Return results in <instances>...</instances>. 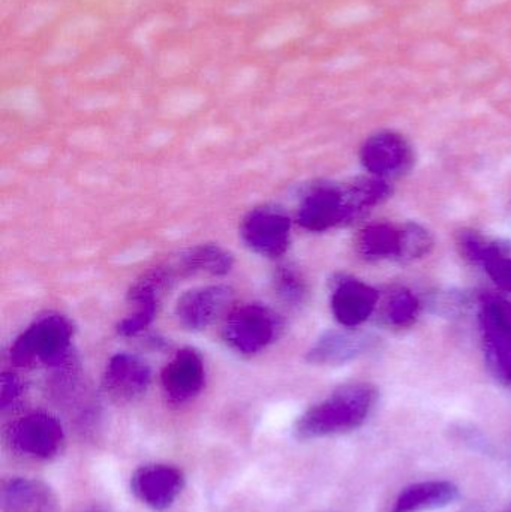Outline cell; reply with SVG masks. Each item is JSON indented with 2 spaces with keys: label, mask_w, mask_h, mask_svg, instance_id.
<instances>
[{
  "label": "cell",
  "mask_w": 511,
  "mask_h": 512,
  "mask_svg": "<svg viewBox=\"0 0 511 512\" xmlns=\"http://www.w3.org/2000/svg\"><path fill=\"white\" fill-rule=\"evenodd\" d=\"M21 384L15 375L11 373H5L2 376V382H0V405L2 409L8 408L9 405L15 402L20 397Z\"/></svg>",
  "instance_id": "cell-23"
},
{
  "label": "cell",
  "mask_w": 511,
  "mask_h": 512,
  "mask_svg": "<svg viewBox=\"0 0 511 512\" xmlns=\"http://www.w3.org/2000/svg\"><path fill=\"white\" fill-rule=\"evenodd\" d=\"M11 442L20 453L47 460L60 453L65 435L56 418L45 412H33L12 426Z\"/></svg>",
  "instance_id": "cell-7"
},
{
  "label": "cell",
  "mask_w": 511,
  "mask_h": 512,
  "mask_svg": "<svg viewBox=\"0 0 511 512\" xmlns=\"http://www.w3.org/2000/svg\"><path fill=\"white\" fill-rule=\"evenodd\" d=\"M390 186L380 177L357 179L348 185H320L300 204L299 224L323 233L362 218L389 198Z\"/></svg>",
  "instance_id": "cell-1"
},
{
  "label": "cell",
  "mask_w": 511,
  "mask_h": 512,
  "mask_svg": "<svg viewBox=\"0 0 511 512\" xmlns=\"http://www.w3.org/2000/svg\"><path fill=\"white\" fill-rule=\"evenodd\" d=\"M149 366L131 354H117L108 361L105 369V393L117 403H128L146 393L150 384Z\"/></svg>",
  "instance_id": "cell-12"
},
{
  "label": "cell",
  "mask_w": 511,
  "mask_h": 512,
  "mask_svg": "<svg viewBox=\"0 0 511 512\" xmlns=\"http://www.w3.org/2000/svg\"><path fill=\"white\" fill-rule=\"evenodd\" d=\"M291 222L281 210L261 207L252 210L242 222L240 234L255 254L266 258L284 255L290 245Z\"/></svg>",
  "instance_id": "cell-6"
},
{
  "label": "cell",
  "mask_w": 511,
  "mask_h": 512,
  "mask_svg": "<svg viewBox=\"0 0 511 512\" xmlns=\"http://www.w3.org/2000/svg\"><path fill=\"white\" fill-rule=\"evenodd\" d=\"M204 379L203 360L194 349L177 352L161 376L165 396L173 405H185L195 399L203 390Z\"/></svg>",
  "instance_id": "cell-11"
},
{
  "label": "cell",
  "mask_w": 511,
  "mask_h": 512,
  "mask_svg": "<svg viewBox=\"0 0 511 512\" xmlns=\"http://www.w3.org/2000/svg\"><path fill=\"white\" fill-rule=\"evenodd\" d=\"M456 243L465 259L482 265L503 291L511 292V255L498 243L491 242L476 231H461Z\"/></svg>",
  "instance_id": "cell-14"
},
{
  "label": "cell",
  "mask_w": 511,
  "mask_h": 512,
  "mask_svg": "<svg viewBox=\"0 0 511 512\" xmlns=\"http://www.w3.org/2000/svg\"><path fill=\"white\" fill-rule=\"evenodd\" d=\"M459 498V489L450 481H422L404 489L392 512H428L449 507Z\"/></svg>",
  "instance_id": "cell-17"
},
{
  "label": "cell",
  "mask_w": 511,
  "mask_h": 512,
  "mask_svg": "<svg viewBox=\"0 0 511 512\" xmlns=\"http://www.w3.org/2000/svg\"><path fill=\"white\" fill-rule=\"evenodd\" d=\"M2 512H59V499L48 484L33 478H11L0 492Z\"/></svg>",
  "instance_id": "cell-16"
},
{
  "label": "cell",
  "mask_w": 511,
  "mask_h": 512,
  "mask_svg": "<svg viewBox=\"0 0 511 512\" xmlns=\"http://www.w3.org/2000/svg\"><path fill=\"white\" fill-rule=\"evenodd\" d=\"M378 391L365 382L344 385L311 406L294 424L300 441L345 435L362 427L374 411Z\"/></svg>",
  "instance_id": "cell-2"
},
{
  "label": "cell",
  "mask_w": 511,
  "mask_h": 512,
  "mask_svg": "<svg viewBox=\"0 0 511 512\" xmlns=\"http://www.w3.org/2000/svg\"><path fill=\"white\" fill-rule=\"evenodd\" d=\"M72 340V327L63 316L38 319L15 340L11 360L15 366H54L62 363Z\"/></svg>",
  "instance_id": "cell-3"
},
{
  "label": "cell",
  "mask_w": 511,
  "mask_h": 512,
  "mask_svg": "<svg viewBox=\"0 0 511 512\" xmlns=\"http://www.w3.org/2000/svg\"><path fill=\"white\" fill-rule=\"evenodd\" d=\"M510 387H511V384H510Z\"/></svg>",
  "instance_id": "cell-25"
},
{
  "label": "cell",
  "mask_w": 511,
  "mask_h": 512,
  "mask_svg": "<svg viewBox=\"0 0 511 512\" xmlns=\"http://www.w3.org/2000/svg\"><path fill=\"white\" fill-rule=\"evenodd\" d=\"M377 345V337L354 330L327 331L308 352L309 363L338 366L362 357Z\"/></svg>",
  "instance_id": "cell-13"
},
{
  "label": "cell",
  "mask_w": 511,
  "mask_h": 512,
  "mask_svg": "<svg viewBox=\"0 0 511 512\" xmlns=\"http://www.w3.org/2000/svg\"><path fill=\"white\" fill-rule=\"evenodd\" d=\"M233 256L213 245L197 246L182 258V270L188 273H209L213 276L227 274L233 267Z\"/></svg>",
  "instance_id": "cell-19"
},
{
  "label": "cell",
  "mask_w": 511,
  "mask_h": 512,
  "mask_svg": "<svg viewBox=\"0 0 511 512\" xmlns=\"http://www.w3.org/2000/svg\"><path fill=\"white\" fill-rule=\"evenodd\" d=\"M419 300L405 288L393 289L387 295L381 310V318L396 328L410 327L419 315Z\"/></svg>",
  "instance_id": "cell-20"
},
{
  "label": "cell",
  "mask_w": 511,
  "mask_h": 512,
  "mask_svg": "<svg viewBox=\"0 0 511 512\" xmlns=\"http://www.w3.org/2000/svg\"><path fill=\"white\" fill-rule=\"evenodd\" d=\"M273 282H275L276 292L285 303L300 304L305 300L306 283L296 268L290 267V265L279 267Z\"/></svg>",
  "instance_id": "cell-22"
},
{
  "label": "cell",
  "mask_w": 511,
  "mask_h": 512,
  "mask_svg": "<svg viewBox=\"0 0 511 512\" xmlns=\"http://www.w3.org/2000/svg\"><path fill=\"white\" fill-rule=\"evenodd\" d=\"M503 512H511V507L510 508H507L506 511H503Z\"/></svg>",
  "instance_id": "cell-24"
},
{
  "label": "cell",
  "mask_w": 511,
  "mask_h": 512,
  "mask_svg": "<svg viewBox=\"0 0 511 512\" xmlns=\"http://www.w3.org/2000/svg\"><path fill=\"white\" fill-rule=\"evenodd\" d=\"M401 230L392 225H369L357 237V251L368 261L398 259Z\"/></svg>",
  "instance_id": "cell-18"
},
{
  "label": "cell",
  "mask_w": 511,
  "mask_h": 512,
  "mask_svg": "<svg viewBox=\"0 0 511 512\" xmlns=\"http://www.w3.org/2000/svg\"><path fill=\"white\" fill-rule=\"evenodd\" d=\"M278 331L279 321L272 310L260 304H245L228 313L222 336L239 354L255 355L276 339Z\"/></svg>",
  "instance_id": "cell-5"
},
{
  "label": "cell",
  "mask_w": 511,
  "mask_h": 512,
  "mask_svg": "<svg viewBox=\"0 0 511 512\" xmlns=\"http://www.w3.org/2000/svg\"><path fill=\"white\" fill-rule=\"evenodd\" d=\"M360 156L366 170L380 179L401 176L410 170L414 162L410 143L393 131L378 132L368 138Z\"/></svg>",
  "instance_id": "cell-9"
},
{
  "label": "cell",
  "mask_w": 511,
  "mask_h": 512,
  "mask_svg": "<svg viewBox=\"0 0 511 512\" xmlns=\"http://www.w3.org/2000/svg\"><path fill=\"white\" fill-rule=\"evenodd\" d=\"M483 349L492 375L511 384V303L506 298L489 295L480 309Z\"/></svg>",
  "instance_id": "cell-4"
},
{
  "label": "cell",
  "mask_w": 511,
  "mask_h": 512,
  "mask_svg": "<svg viewBox=\"0 0 511 512\" xmlns=\"http://www.w3.org/2000/svg\"><path fill=\"white\" fill-rule=\"evenodd\" d=\"M378 301L380 295L372 286L356 279L342 280L333 291L332 312L344 327H359L371 318Z\"/></svg>",
  "instance_id": "cell-15"
},
{
  "label": "cell",
  "mask_w": 511,
  "mask_h": 512,
  "mask_svg": "<svg viewBox=\"0 0 511 512\" xmlns=\"http://www.w3.org/2000/svg\"><path fill=\"white\" fill-rule=\"evenodd\" d=\"M401 230V246H399L398 261L411 262L431 254L434 248V237L422 225L405 224Z\"/></svg>",
  "instance_id": "cell-21"
},
{
  "label": "cell",
  "mask_w": 511,
  "mask_h": 512,
  "mask_svg": "<svg viewBox=\"0 0 511 512\" xmlns=\"http://www.w3.org/2000/svg\"><path fill=\"white\" fill-rule=\"evenodd\" d=\"M185 478L170 465H146L132 475L131 489L138 501L155 511L168 510L179 498Z\"/></svg>",
  "instance_id": "cell-10"
},
{
  "label": "cell",
  "mask_w": 511,
  "mask_h": 512,
  "mask_svg": "<svg viewBox=\"0 0 511 512\" xmlns=\"http://www.w3.org/2000/svg\"><path fill=\"white\" fill-rule=\"evenodd\" d=\"M233 291L228 286H200L185 292L176 304V316L189 330H204L228 315Z\"/></svg>",
  "instance_id": "cell-8"
}]
</instances>
